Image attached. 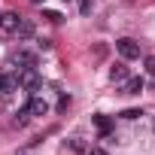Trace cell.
<instances>
[{
  "label": "cell",
  "mask_w": 155,
  "mask_h": 155,
  "mask_svg": "<svg viewBox=\"0 0 155 155\" xmlns=\"http://www.w3.org/2000/svg\"><path fill=\"white\" fill-rule=\"evenodd\" d=\"M94 125H97L101 134H110V131H113V122H110L107 116H94Z\"/></svg>",
  "instance_id": "9"
},
{
  "label": "cell",
  "mask_w": 155,
  "mask_h": 155,
  "mask_svg": "<svg viewBox=\"0 0 155 155\" xmlns=\"http://www.w3.org/2000/svg\"><path fill=\"white\" fill-rule=\"evenodd\" d=\"M15 82L34 91V88L40 85V76H37V67H18V76H15Z\"/></svg>",
  "instance_id": "2"
},
{
  "label": "cell",
  "mask_w": 155,
  "mask_h": 155,
  "mask_svg": "<svg viewBox=\"0 0 155 155\" xmlns=\"http://www.w3.org/2000/svg\"><path fill=\"white\" fill-rule=\"evenodd\" d=\"M110 79H113V82H125V79H128V67H125V64H116V67L110 70Z\"/></svg>",
  "instance_id": "7"
},
{
  "label": "cell",
  "mask_w": 155,
  "mask_h": 155,
  "mask_svg": "<svg viewBox=\"0 0 155 155\" xmlns=\"http://www.w3.org/2000/svg\"><path fill=\"white\" fill-rule=\"evenodd\" d=\"M12 64H21V67H37V58H34L31 52H25V49H18V52L12 55Z\"/></svg>",
  "instance_id": "5"
},
{
  "label": "cell",
  "mask_w": 155,
  "mask_h": 155,
  "mask_svg": "<svg viewBox=\"0 0 155 155\" xmlns=\"http://www.w3.org/2000/svg\"><path fill=\"white\" fill-rule=\"evenodd\" d=\"M15 88H18V82H15V76H6V73H0V94L6 97V94H12Z\"/></svg>",
  "instance_id": "4"
},
{
  "label": "cell",
  "mask_w": 155,
  "mask_h": 155,
  "mask_svg": "<svg viewBox=\"0 0 155 155\" xmlns=\"http://www.w3.org/2000/svg\"><path fill=\"white\" fill-rule=\"evenodd\" d=\"M146 73L155 79V58H146Z\"/></svg>",
  "instance_id": "12"
},
{
  "label": "cell",
  "mask_w": 155,
  "mask_h": 155,
  "mask_svg": "<svg viewBox=\"0 0 155 155\" xmlns=\"http://www.w3.org/2000/svg\"><path fill=\"white\" fill-rule=\"evenodd\" d=\"M18 21H21L18 12H0V28H3L6 34H15L18 31Z\"/></svg>",
  "instance_id": "3"
},
{
  "label": "cell",
  "mask_w": 155,
  "mask_h": 155,
  "mask_svg": "<svg viewBox=\"0 0 155 155\" xmlns=\"http://www.w3.org/2000/svg\"><path fill=\"white\" fill-rule=\"evenodd\" d=\"M28 119H31V113H28V110L15 113V125H28Z\"/></svg>",
  "instance_id": "11"
},
{
  "label": "cell",
  "mask_w": 155,
  "mask_h": 155,
  "mask_svg": "<svg viewBox=\"0 0 155 155\" xmlns=\"http://www.w3.org/2000/svg\"><path fill=\"white\" fill-rule=\"evenodd\" d=\"M137 116H143V110H125L122 113V119H137Z\"/></svg>",
  "instance_id": "13"
},
{
  "label": "cell",
  "mask_w": 155,
  "mask_h": 155,
  "mask_svg": "<svg viewBox=\"0 0 155 155\" xmlns=\"http://www.w3.org/2000/svg\"><path fill=\"white\" fill-rule=\"evenodd\" d=\"M31 3H43V0H31Z\"/></svg>",
  "instance_id": "15"
},
{
  "label": "cell",
  "mask_w": 155,
  "mask_h": 155,
  "mask_svg": "<svg viewBox=\"0 0 155 155\" xmlns=\"http://www.w3.org/2000/svg\"><path fill=\"white\" fill-rule=\"evenodd\" d=\"M143 91V79H125V94H140Z\"/></svg>",
  "instance_id": "8"
},
{
  "label": "cell",
  "mask_w": 155,
  "mask_h": 155,
  "mask_svg": "<svg viewBox=\"0 0 155 155\" xmlns=\"http://www.w3.org/2000/svg\"><path fill=\"white\" fill-rule=\"evenodd\" d=\"M15 34H21V37H31V34H34V21H25V18H21V21H18V31H15Z\"/></svg>",
  "instance_id": "10"
},
{
  "label": "cell",
  "mask_w": 155,
  "mask_h": 155,
  "mask_svg": "<svg viewBox=\"0 0 155 155\" xmlns=\"http://www.w3.org/2000/svg\"><path fill=\"white\" fill-rule=\"evenodd\" d=\"M88 155H107V149H91Z\"/></svg>",
  "instance_id": "14"
},
{
  "label": "cell",
  "mask_w": 155,
  "mask_h": 155,
  "mask_svg": "<svg viewBox=\"0 0 155 155\" xmlns=\"http://www.w3.org/2000/svg\"><path fill=\"white\" fill-rule=\"evenodd\" d=\"M46 110H49V107H46L43 97H31V104H28V113H31V116H46Z\"/></svg>",
  "instance_id": "6"
},
{
  "label": "cell",
  "mask_w": 155,
  "mask_h": 155,
  "mask_svg": "<svg viewBox=\"0 0 155 155\" xmlns=\"http://www.w3.org/2000/svg\"><path fill=\"white\" fill-rule=\"evenodd\" d=\"M116 49H119V55H122L125 61H134V58H140V46H137L131 37H122V40H116Z\"/></svg>",
  "instance_id": "1"
}]
</instances>
